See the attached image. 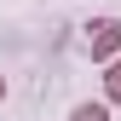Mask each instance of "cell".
I'll return each instance as SVG.
<instances>
[{"label":"cell","mask_w":121,"mask_h":121,"mask_svg":"<svg viewBox=\"0 0 121 121\" xmlns=\"http://www.w3.org/2000/svg\"><path fill=\"white\" fill-rule=\"evenodd\" d=\"M0 98H6V75H0Z\"/></svg>","instance_id":"cell-4"},{"label":"cell","mask_w":121,"mask_h":121,"mask_svg":"<svg viewBox=\"0 0 121 121\" xmlns=\"http://www.w3.org/2000/svg\"><path fill=\"white\" fill-rule=\"evenodd\" d=\"M104 104H121V58H110L104 69Z\"/></svg>","instance_id":"cell-2"},{"label":"cell","mask_w":121,"mask_h":121,"mask_svg":"<svg viewBox=\"0 0 121 121\" xmlns=\"http://www.w3.org/2000/svg\"><path fill=\"white\" fill-rule=\"evenodd\" d=\"M69 121H110V104H75Z\"/></svg>","instance_id":"cell-3"},{"label":"cell","mask_w":121,"mask_h":121,"mask_svg":"<svg viewBox=\"0 0 121 121\" xmlns=\"http://www.w3.org/2000/svg\"><path fill=\"white\" fill-rule=\"evenodd\" d=\"M86 52H92L98 64L121 58V17H98L92 29H86Z\"/></svg>","instance_id":"cell-1"}]
</instances>
